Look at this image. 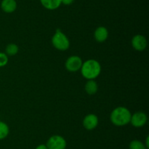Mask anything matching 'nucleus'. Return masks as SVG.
Masks as SVG:
<instances>
[{
    "label": "nucleus",
    "mask_w": 149,
    "mask_h": 149,
    "mask_svg": "<svg viewBox=\"0 0 149 149\" xmlns=\"http://www.w3.org/2000/svg\"><path fill=\"white\" fill-rule=\"evenodd\" d=\"M130 111L125 107H117L112 110L110 115V120L113 125L116 127H123L130 122Z\"/></svg>",
    "instance_id": "f257e3e1"
},
{
    "label": "nucleus",
    "mask_w": 149,
    "mask_h": 149,
    "mask_svg": "<svg viewBox=\"0 0 149 149\" xmlns=\"http://www.w3.org/2000/svg\"><path fill=\"white\" fill-rule=\"evenodd\" d=\"M81 73L87 80H94L99 76L101 72L100 63L95 59H89L82 63Z\"/></svg>",
    "instance_id": "f03ea898"
},
{
    "label": "nucleus",
    "mask_w": 149,
    "mask_h": 149,
    "mask_svg": "<svg viewBox=\"0 0 149 149\" xmlns=\"http://www.w3.org/2000/svg\"><path fill=\"white\" fill-rule=\"evenodd\" d=\"M52 43L54 48L61 51H66L70 47L69 39L60 29H58L52 36Z\"/></svg>",
    "instance_id": "7ed1b4c3"
},
{
    "label": "nucleus",
    "mask_w": 149,
    "mask_h": 149,
    "mask_svg": "<svg viewBox=\"0 0 149 149\" xmlns=\"http://www.w3.org/2000/svg\"><path fill=\"white\" fill-rule=\"evenodd\" d=\"M46 145L48 149H65L67 143L63 137L56 134L48 139Z\"/></svg>",
    "instance_id": "20e7f679"
},
{
    "label": "nucleus",
    "mask_w": 149,
    "mask_h": 149,
    "mask_svg": "<svg viewBox=\"0 0 149 149\" xmlns=\"http://www.w3.org/2000/svg\"><path fill=\"white\" fill-rule=\"evenodd\" d=\"M82 60L78 56H71L67 58L65 63V67L68 71L75 72L81 70L82 66Z\"/></svg>",
    "instance_id": "39448f33"
},
{
    "label": "nucleus",
    "mask_w": 149,
    "mask_h": 149,
    "mask_svg": "<svg viewBox=\"0 0 149 149\" xmlns=\"http://www.w3.org/2000/svg\"><path fill=\"white\" fill-rule=\"evenodd\" d=\"M148 121V117L145 112L142 111H138L131 115L130 124L136 128L143 127Z\"/></svg>",
    "instance_id": "423d86ee"
},
{
    "label": "nucleus",
    "mask_w": 149,
    "mask_h": 149,
    "mask_svg": "<svg viewBox=\"0 0 149 149\" xmlns=\"http://www.w3.org/2000/svg\"><path fill=\"white\" fill-rule=\"evenodd\" d=\"M132 46L138 51H143L147 47V39L143 35L136 34L132 39Z\"/></svg>",
    "instance_id": "0eeeda50"
},
{
    "label": "nucleus",
    "mask_w": 149,
    "mask_h": 149,
    "mask_svg": "<svg viewBox=\"0 0 149 149\" xmlns=\"http://www.w3.org/2000/svg\"><path fill=\"white\" fill-rule=\"evenodd\" d=\"M83 127L87 130H93L98 125V118L95 114L90 113L83 119Z\"/></svg>",
    "instance_id": "6e6552de"
},
{
    "label": "nucleus",
    "mask_w": 149,
    "mask_h": 149,
    "mask_svg": "<svg viewBox=\"0 0 149 149\" xmlns=\"http://www.w3.org/2000/svg\"><path fill=\"white\" fill-rule=\"evenodd\" d=\"M94 37L97 42H105L109 37V31L105 26H99L95 31Z\"/></svg>",
    "instance_id": "1a4fd4ad"
},
{
    "label": "nucleus",
    "mask_w": 149,
    "mask_h": 149,
    "mask_svg": "<svg viewBox=\"0 0 149 149\" xmlns=\"http://www.w3.org/2000/svg\"><path fill=\"white\" fill-rule=\"evenodd\" d=\"M1 8L6 13H13L17 9V1L15 0H2Z\"/></svg>",
    "instance_id": "9d476101"
},
{
    "label": "nucleus",
    "mask_w": 149,
    "mask_h": 149,
    "mask_svg": "<svg viewBox=\"0 0 149 149\" xmlns=\"http://www.w3.org/2000/svg\"><path fill=\"white\" fill-rule=\"evenodd\" d=\"M40 2L45 9L49 10H56L61 5V0H40Z\"/></svg>",
    "instance_id": "9b49d317"
},
{
    "label": "nucleus",
    "mask_w": 149,
    "mask_h": 149,
    "mask_svg": "<svg viewBox=\"0 0 149 149\" xmlns=\"http://www.w3.org/2000/svg\"><path fill=\"white\" fill-rule=\"evenodd\" d=\"M97 89H98L97 83L94 80H88L84 86L85 91L90 95L95 94L97 91Z\"/></svg>",
    "instance_id": "f8f14e48"
},
{
    "label": "nucleus",
    "mask_w": 149,
    "mask_h": 149,
    "mask_svg": "<svg viewBox=\"0 0 149 149\" xmlns=\"http://www.w3.org/2000/svg\"><path fill=\"white\" fill-rule=\"evenodd\" d=\"M10 133V128L8 125L4 121H0V140H4L8 136Z\"/></svg>",
    "instance_id": "ddd939ff"
},
{
    "label": "nucleus",
    "mask_w": 149,
    "mask_h": 149,
    "mask_svg": "<svg viewBox=\"0 0 149 149\" xmlns=\"http://www.w3.org/2000/svg\"><path fill=\"white\" fill-rule=\"evenodd\" d=\"M19 51V48L17 47V45L16 44L14 43H10L9 45H7L5 48V53L7 54V56H15L17 53Z\"/></svg>",
    "instance_id": "4468645a"
},
{
    "label": "nucleus",
    "mask_w": 149,
    "mask_h": 149,
    "mask_svg": "<svg viewBox=\"0 0 149 149\" xmlns=\"http://www.w3.org/2000/svg\"><path fill=\"white\" fill-rule=\"evenodd\" d=\"M130 149H147L143 143L138 140H134L130 142L129 145Z\"/></svg>",
    "instance_id": "2eb2a0df"
},
{
    "label": "nucleus",
    "mask_w": 149,
    "mask_h": 149,
    "mask_svg": "<svg viewBox=\"0 0 149 149\" xmlns=\"http://www.w3.org/2000/svg\"><path fill=\"white\" fill-rule=\"evenodd\" d=\"M9 61L8 56L5 53L0 52V67H4L7 64Z\"/></svg>",
    "instance_id": "dca6fc26"
},
{
    "label": "nucleus",
    "mask_w": 149,
    "mask_h": 149,
    "mask_svg": "<svg viewBox=\"0 0 149 149\" xmlns=\"http://www.w3.org/2000/svg\"><path fill=\"white\" fill-rule=\"evenodd\" d=\"M74 0H61V4H63L64 5H71Z\"/></svg>",
    "instance_id": "f3484780"
},
{
    "label": "nucleus",
    "mask_w": 149,
    "mask_h": 149,
    "mask_svg": "<svg viewBox=\"0 0 149 149\" xmlns=\"http://www.w3.org/2000/svg\"><path fill=\"white\" fill-rule=\"evenodd\" d=\"M35 149H48V148L47 147L46 145L41 144V145H38Z\"/></svg>",
    "instance_id": "a211bd4d"
},
{
    "label": "nucleus",
    "mask_w": 149,
    "mask_h": 149,
    "mask_svg": "<svg viewBox=\"0 0 149 149\" xmlns=\"http://www.w3.org/2000/svg\"><path fill=\"white\" fill-rule=\"evenodd\" d=\"M148 140H149V137H146V144H144L146 145V147L147 148V149L149 148V143H148Z\"/></svg>",
    "instance_id": "6ab92c4d"
}]
</instances>
